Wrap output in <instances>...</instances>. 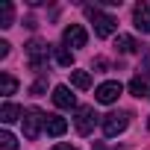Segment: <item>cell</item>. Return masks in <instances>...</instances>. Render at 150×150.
Masks as SVG:
<instances>
[{"label":"cell","mask_w":150,"mask_h":150,"mask_svg":"<svg viewBox=\"0 0 150 150\" xmlns=\"http://www.w3.org/2000/svg\"><path fill=\"white\" fill-rule=\"evenodd\" d=\"M121 91H124V86H121L118 80H109V83H103V86L94 91V97H97V103H115V100L121 97Z\"/></svg>","instance_id":"6"},{"label":"cell","mask_w":150,"mask_h":150,"mask_svg":"<svg viewBox=\"0 0 150 150\" xmlns=\"http://www.w3.org/2000/svg\"><path fill=\"white\" fill-rule=\"evenodd\" d=\"M53 150H77V147H71V144H56Z\"/></svg>","instance_id":"22"},{"label":"cell","mask_w":150,"mask_h":150,"mask_svg":"<svg viewBox=\"0 0 150 150\" xmlns=\"http://www.w3.org/2000/svg\"><path fill=\"white\" fill-rule=\"evenodd\" d=\"M147 129H150V118H147Z\"/></svg>","instance_id":"23"},{"label":"cell","mask_w":150,"mask_h":150,"mask_svg":"<svg viewBox=\"0 0 150 150\" xmlns=\"http://www.w3.org/2000/svg\"><path fill=\"white\" fill-rule=\"evenodd\" d=\"M44 129H47V135H65V129H68V121H65V118H59V115H47V124H44Z\"/></svg>","instance_id":"10"},{"label":"cell","mask_w":150,"mask_h":150,"mask_svg":"<svg viewBox=\"0 0 150 150\" xmlns=\"http://www.w3.org/2000/svg\"><path fill=\"white\" fill-rule=\"evenodd\" d=\"M53 103H56L59 109H74V106H77V97L71 94L68 86H56V88H53Z\"/></svg>","instance_id":"8"},{"label":"cell","mask_w":150,"mask_h":150,"mask_svg":"<svg viewBox=\"0 0 150 150\" xmlns=\"http://www.w3.org/2000/svg\"><path fill=\"white\" fill-rule=\"evenodd\" d=\"M50 50H53V47H50L47 41L33 38V41L27 44V65H30L33 71H38V74H41V71L47 68V56H50Z\"/></svg>","instance_id":"2"},{"label":"cell","mask_w":150,"mask_h":150,"mask_svg":"<svg viewBox=\"0 0 150 150\" xmlns=\"http://www.w3.org/2000/svg\"><path fill=\"white\" fill-rule=\"evenodd\" d=\"M94 124H97V112H94V106H80V109H77V118H74L77 132H80V135H88V132L94 129Z\"/></svg>","instance_id":"5"},{"label":"cell","mask_w":150,"mask_h":150,"mask_svg":"<svg viewBox=\"0 0 150 150\" xmlns=\"http://www.w3.org/2000/svg\"><path fill=\"white\" fill-rule=\"evenodd\" d=\"M71 83L77 88H88L91 86V74L88 71H71Z\"/></svg>","instance_id":"16"},{"label":"cell","mask_w":150,"mask_h":150,"mask_svg":"<svg viewBox=\"0 0 150 150\" xmlns=\"http://www.w3.org/2000/svg\"><path fill=\"white\" fill-rule=\"evenodd\" d=\"M127 124H129V115H124V112H109V115H103V135H106V138H115V135H121V132L127 129Z\"/></svg>","instance_id":"4"},{"label":"cell","mask_w":150,"mask_h":150,"mask_svg":"<svg viewBox=\"0 0 150 150\" xmlns=\"http://www.w3.org/2000/svg\"><path fill=\"white\" fill-rule=\"evenodd\" d=\"M21 124H24V138L35 141V138L41 135V127L47 124V115H44L41 109H27L24 118H21Z\"/></svg>","instance_id":"3"},{"label":"cell","mask_w":150,"mask_h":150,"mask_svg":"<svg viewBox=\"0 0 150 150\" xmlns=\"http://www.w3.org/2000/svg\"><path fill=\"white\" fill-rule=\"evenodd\" d=\"M18 118H24V109L15 106V103H3V109H0V121H3V124H12V121H18Z\"/></svg>","instance_id":"11"},{"label":"cell","mask_w":150,"mask_h":150,"mask_svg":"<svg viewBox=\"0 0 150 150\" xmlns=\"http://www.w3.org/2000/svg\"><path fill=\"white\" fill-rule=\"evenodd\" d=\"M115 47H118L121 53H135V50H138V41H135L132 35H118V38H115Z\"/></svg>","instance_id":"14"},{"label":"cell","mask_w":150,"mask_h":150,"mask_svg":"<svg viewBox=\"0 0 150 150\" xmlns=\"http://www.w3.org/2000/svg\"><path fill=\"white\" fill-rule=\"evenodd\" d=\"M0 150H18V141H15V135L12 132H0Z\"/></svg>","instance_id":"18"},{"label":"cell","mask_w":150,"mask_h":150,"mask_svg":"<svg viewBox=\"0 0 150 150\" xmlns=\"http://www.w3.org/2000/svg\"><path fill=\"white\" fill-rule=\"evenodd\" d=\"M132 21H135V30L150 33V3H138L132 9Z\"/></svg>","instance_id":"9"},{"label":"cell","mask_w":150,"mask_h":150,"mask_svg":"<svg viewBox=\"0 0 150 150\" xmlns=\"http://www.w3.org/2000/svg\"><path fill=\"white\" fill-rule=\"evenodd\" d=\"M86 15H88V21L94 24V35H100V38H109V35L118 30V18L100 12V6H86Z\"/></svg>","instance_id":"1"},{"label":"cell","mask_w":150,"mask_h":150,"mask_svg":"<svg viewBox=\"0 0 150 150\" xmlns=\"http://www.w3.org/2000/svg\"><path fill=\"white\" fill-rule=\"evenodd\" d=\"M127 88H129V94H132V97H144V94L150 97V91H147V83H144V77H132Z\"/></svg>","instance_id":"15"},{"label":"cell","mask_w":150,"mask_h":150,"mask_svg":"<svg viewBox=\"0 0 150 150\" xmlns=\"http://www.w3.org/2000/svg\"><path fill=\"white\" fill-rule=\"evenodd\" d=\"M15 88H18V80L12 77V74H0V94H3V97H12L15 94Z\"/></svg>","instance_id":"12"},{"label":"cell","mask_w":150,"mask_h":150,"mask_svg":"<svg viewBox=\"0 0 150 150\" xmlns=\"http://www.w3.org/2000/svg\"><path fill=\"white\" fill-rule=\"evenodd\" d=\"M53 56H56V62H59L62 68H71V62H74V53H71L68 47H62V44L53 47Z\"/></svg>","instance_id":"17"},{"label":"cell","mask_w":150,"mask_h":150,"mask_svg":"<svg viewBox=\"0 0 150 150\" xmlns=\"http://www.w3.org/2000/svg\"><path fill=\"white\" fill-rule=\"evenodd\" d=\"M138 77H150V50H144V56H141V65H138Z\"/></svg>","instance_id":"20"},{"label":"cell","mask_w":150,"mask_h":150,"mask_svg":"<svg viewBox=\"0 0 150 150\" xmlns=\"http://www.w3.org/2000/svg\"><path fill=\"white\" fill-rule=\"evenodd\" d=\"M12 15H15V6L9 3V0H3V3H0V27L3 30L12 27Z\"/></svg>","instance_id":"13"},{"label":"cell","mask_w":150,"mask_h":150,"mask_svg":"<svg viewBox=\"0 0 150 150\" xmlns=\"http://www.w3.org/2000/svg\"><path fill=\"white\" fill-rule=\"evenodd\" d=\"M62 38H65L68 47H86V41H88V35H86V30L80 24H68L65 33H62Z\"/></svg>","instance_id":"7"},{"label":"cell","mask_w":150,"mask_h":150,"mask_svg":"<svg viewBox=\"0 0 150 150\" xmlns=\"http://www.w3.org/2000/svg\"><path fill=\"white\" fill-rule=\"evenodd\" d=\"M44 91H47V77H38V80L30 86V94H33V97H41Z\"/></svg>","instance_id":"19"},{"label":"cell","mask_w":150,"mask_h":150,"mask_svg":"<svg viewBox=\"0 0 150 150\" xmlns=\"http://www.w3.org/2000/svg\"><path fill=\"white\" fill-rule=\"evenodd\" d=\"M9 56V41H0V59Z\"/></svg>","instance_id":"21"}]
</instances>
